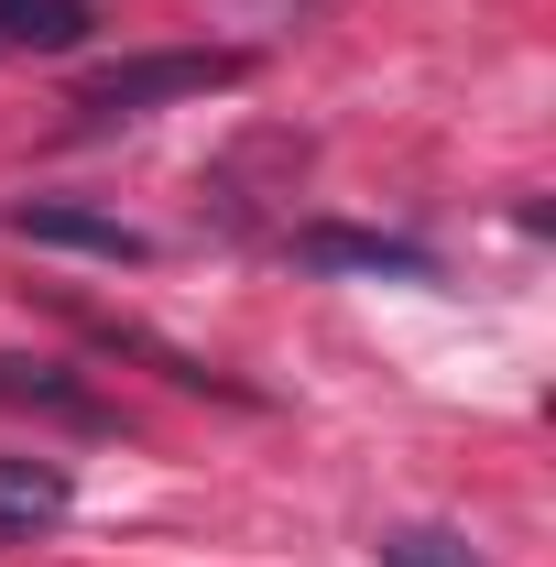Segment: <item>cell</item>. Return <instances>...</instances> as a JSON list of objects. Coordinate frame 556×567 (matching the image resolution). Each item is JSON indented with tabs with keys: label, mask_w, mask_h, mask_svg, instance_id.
Here are the masks:
<instances>
[{
	"label": "cell",
	"mask_w": 556,
	"mask_h": 567,
	"mask_svg": "<svg viewBox=\"0 0 556 567\" xmlns=\"http://www.w3.org/2000/svg\"><path fill=\"white\" fill-rule=\"evenodd\" d=\"M0 404H33V415H55V425H110V404L76 382L66 360H33V350H0Z\"/></svg>",
	"instance_id": "3"
},
{
	"label": "cell",
	"mask_w": 556,
	"mask_h": 567,
	"mask_svg": "<svg viewBox=\"0 0 556 567\" xmlns=\"http://www.w3.org/2000/svg\"><path fill=\"white\" fill-rule=\"evenodd\" d=\"M0 44H22V55H76V44H87V0H0Z\"/></svg>",
	"instance_id": "6"
},
{
	"label": "cell",
	"mask_w": 556,
	"mask_h": 567,
	"mask_svg": "<svg viewBox=\"0 0 556 567\" xmlns=\"http://www.w3.org/2000/svg\"><path fill=\"white\" fill-rule=\"evenodd\" d=\"M0 229H11V240H44V251H87V262H142V251H153L132 218L66 208V197H22V208H0Z\"/></svg>",
	"instance_id": "2"
},
{
	"label": "cell",
	"mask_w": 556,
	"mask_h": 567,
	"mask_svg": "<svg viewBox=\"0 0 556 567\" xmlns=\"http://www.w3.org/2000/svg\"><path fill=\"white\" fill-rule=\"evenodd\" d=\"M251 55L240 44H175V55H121V66H99L76 87V110L87 121H142V110H175V99H218V87H240Z\"/></svg>",
	"instance_id": "1"
},
{
	"label": "cell",
	"mask_w": 556,
	"mask_h": 567,
	"mask_svg": "<svg viewBox=\"0 0 556 567\" xmlns=\"http://www.w3.org/2000/svg\"><path fill=\"white\" fill-rule=\"evenodd\" d=\"M66 470H55V458H11V447H0V535H55V524H66Z\"/></svg>",
	"instance_id": "5"
},
{
	"label": "cell",
	"mask_w": 556,
	"mask_h": 567,
	"mask_svg": "<svg viewBox=\"0 0 556 567\" xmlns=\"http://www.w3.org/2000/svg\"><path fill=\"white\" fill-rule=\"evenodd\" d=\"M317 274H393V284H436V251H415V240H382V229H306L295 240Z\"/></svg>",
	"instance_id": "4"
},
{
	"label": "cell",
	"mask_w": 556,
	"mask_h": 567,
	"mask_svg": "<svg viewBox=\"0 0 556 567\" xmlns=\"http://www.w3.org/2000/svg\"><path fill=\"white\" fill-rule=\"evenodd\" d=\"M371 557H382V567H481V557H470V535H447V524H393Z\"/></svg>",
	"instance_id": "7"
}]
</instances>
